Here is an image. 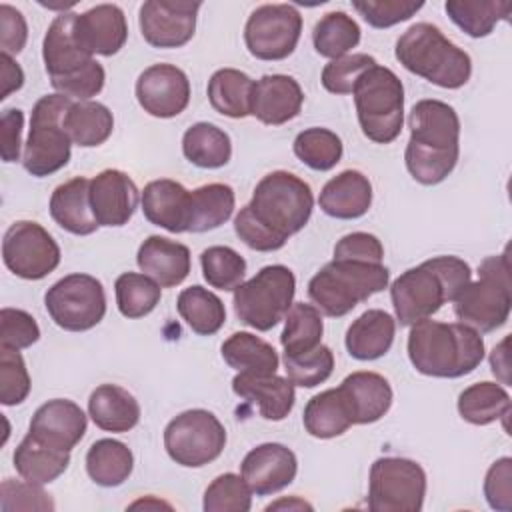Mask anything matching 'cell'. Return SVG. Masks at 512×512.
Wrapping results in <instances>:
<instances>
[{"label":"cell","mask_w":512,"mask_h":512,"mask_svg":"<svg viewBox=\"0 0 512 512\" xmlns=\"http://www.w3.org/2000/svg\"><path fill=\"white\" fill-rule=\"evenodd\" d=\"M312 208L308 182L292 172L274 170L256 184L252 200L236 214L234 232L256 252H274L308 224Z\"/></svg>","instance_id":"6da1fadb"},{"label":"cell","mask_w":512,"mask_h":512,"mask_svg":"<svg viewBox=\"0 0 512 512\" xmlns=\"http://www.w3.org/2000/svg\"><path fill=\"white\" fill-rule=\"evenodd\" d=\"M410 138L404 162L410 176L434 186L446 180L460 156V118L442 100H418L408 116Z\"/></svg>","instance_id":"7a4b0ae2"},{"label":"cell","mask_w":512,"mask_h":512,"mask_svg":"<svg viewBox=\"0 0 512 512\" xmlns=\"http://www.w3.org/2000/svg\"><path fill=\"white\" fill-rule=\"evenodd\" d=\"M408 358L424 376L460 378L480 366L484 340L468 324L424 318L410 328Z\"/></svg>","instance_id":"3957f363"},{"label":"cell","mask_w":512,"mask_h":512,"mask_svg":"<svg viewBox=\"0 0 512 512\" xmlns=\"http://www.w3.org/2000/svg\"><path fill=\"white\" fill-rule=\"evenodd\" d=\"M472 270L458 256H434L402 272L390 286V298L400 326L430 318L470 284Z\"/></svg>","instance_id":"277c9868"},{"label":"cell","mask_w":512,"mask_h":512,"mask_svg":"<svg viewBox=\"0 0 512 512\" xmlns=\"http://www.w3.org/2000/svg\"><path fill=\"white\" fill-rule=\"evenodd\" d=\"M396 60L412 74L448 90L462 88L472 76L468 52L448 40L430 22L412 24L394 48Z\"/></svg>","instance_id":"5b68a950"},{"label":"cell","mask_w":512,"mask_h":512,"mask_svg":"<svg viewBox=\"0 0 512 512\" xmlns=\"http://www.w3.org/2000/svg\"><path fill=\"white\" fill-rule=\"evenodd\" d=\"M74 16V12H62L52 20L42 42V60L52 88L78 102L90 100L104 88L106 72L94 56L80 50L74 42Z\"/></svg>","instance_id":"8992f818"},{"label":"cell","mask_w":512,"mask_h":512,"mask_svg":"<svg viewBox=\"0 0 512 512\" xmlns=\"http://www.w3.org/2000/svg\"><path fill=\"white\" fill-rule=\"evenodd\" d=\"M388 280L390 270L382 262L332 260L310 278L308 296L322 314L340 318L372 294L382 292Z\"/></svg>","instance_id":"52a82bcc"},{"label":"cell","mask_w":512,"mask_h":512,"mask_svg":"<svg viewBox=\"0 0 512 512\" xmlns=\"http://www.w3.org/2000/svg\"><path fill=\"white\" fill-rule=\"evenodd\" d=\"M362 134L376 144L394 142L404 124V86L386 66L368 68L352 90Z\"/></svg>","instance_id":"ba28073f"},{"label":"cell","mask_w":512,"mask_h":512,"mask_svg":"<svg viewBox=\"0 0 512 512\" xmlns=\"http://www.w3.org/2000/svg\"><path fill=\"white\" fill-rule=\"evenodd\" d=\"M480 278L456 296L454 314L458 322L472 326L478 332H494L508 322L512 308L510 262L506 252L482 260Z\"/></svg>","instance_id":"9c48e42d"},{"label":"cell","mask_w":512,"mask_h":512,"mask_svg":"<svg viewBox=\"0 0 512 512\" xmlns=\"http://www.w3.org/2000/svg\"><path fill=\"white\" fill-rule=\"evenodd\" d=\"M70 104L72 100L58 92L46 94L34 104L22 156V166L28 174L44 178L68 164L72 140L62 120Z\"/></svg>","instance_id":"30bf717a"},{"label":"cell","mask_w":512,"mask_h":512,"mask_svg":"<svg viewBox=\"0 0 512 512\" xmlns=\"http://www.w3.org/2000/svg\"><path fill=\"white\" fill-rule=\"evenodd\" d=\"M294 292V272L284 264H270L234 288V312L242 324L268 332L284 320L294 304Z\"/></svg>","instance_id":"8fae6325"},{"label":"cell","mask_w":512,"mask_h":512,"mask_svg":"<svg viewBox=\"0 0 512 512\" xmlns=\"http://www.w3.org/2000/svg\"><path fill=\"white\" fill-rule=\"evenodd\" d=\"M426 496L424 468L400 456L374 460L368 476V508L372 512H420Z\"/></svg>","instance_id":"7c38bea8"},{"label":"cell","mask_w":512,"mask_h":512,"mask_svg":"<svg viewBox=\"0 0 512 512\" xmlns=\"http://www.w3.org/2000/svg\"><path fill=\"white\" fill-rule=\"evenodd\" d=\"M226 446V428L204 408H192L172 418L164 428L168 456L186 468H200L216 460Z\"/></svg>","instance_id":"4fadbf2b"},{"label":"cell","mask_w":512,"mask_h":512,"mask_svg":"<svg viewBox=\"0 0 512 512\" xmlns=\"http://www.w3.org/2000/svg\"><path fill=\"white\" fill-rule=\"evenodd\" d=\"M44 306L62 330L86 332L106 314L104 286L90 274H68L46 290Z\"/></svg>","instance_id":"5bb4252c"},{"label":"cell","mask_w":512,"mask_h":512,"mask_svg":"<svg viewBox=\"0 0 512 512\" xmlns=\"http://www.w3.org/2000/svg\"><path fill=\"white\" fill-rule=\"evenodd\" d=\"M2 260L14 276L42 280L58 268L60 246L38 222L18 220L4 232Z\"/></svg>","instance_id":"9a60e30c"},{"label":"cell","mask_w":512,"mask_h":512,"mask_svg":"<svg viewBox=\"0 0 512 512\" xmlns=\"http://www.w3.org/2000/svg\"><path fill=\"white\" fill-rule=\"evenodd\" d=\"M302 34V16L292 4H262L246 20L244 42L258 60L288 58Z\"/></svg>","instance_id":"2e32d148"},{"label":"cell","mask_w":512,"mask_h":512,"mask_svg":"<svg viewBox=\"0 0 512 512\" xmlns=\"http://www.w3.org/2000/svg\"><path fill=\"white\" fill-rule=\"evenodd\" d=\"M202 2L148 0L140 6L138 24L142 38L154 48H180L196 30V16Z\"/></svg>","instance_id":"e0dca14e"},{"label":"cell","mask_w":512,"mask_h":512,"mask_svg":"<svg viewBox=\"0 0 512 512\" xmlns=\"http://www.w3.org/2000/svg\"><path fill=\"white\" fill-rule=\"evenodd\" d=\"M138 104L156 118H174L190 102V80L174 64H152L136 80Z\"/></svg>","instance_id":"ac0fdd59"},{"label":"cell","mask_w":512,"mask_h":512,"mask_svg":"<svg viewBox=\"0 0 512 512\" xmlns=\"http://www.w3.org/2000/svg\"><path fill=\"white\" fill-rule=\"evenodd\" d=\"M298 472L296 454L278 442H264L252 448L242 464L240 476L256 496H268L294 482Z\"/></svg>","instance_id":"d6986e66"},{"label":"cell","mask_w":512,"mask_h":512,"mask_svg":"<svg viewBox=\"0 0 512 512\" xmlns=\"http://www.w3.org/2000/svg\"><path fill=\"white\" fill-rule=\"evenodd\" d=\"M72 36L80 50L94 56H114L128 38L126 16L116 4H98L76 14Z\"/></svg>","instance_id":"ffe728a7"},{"label":"cell","mask_w":512,"mask_h":512,"mask_svg":"<svg viewBox=\"0 0 512 512\" xmlns=\"http://www.w3.org/2000/svg\"><path fill=\"white\" fill-rule=\"evenodd\" d=\"M138 206L134 180L116 168H106L90 180V208L98 226H124Z\"/></svg>","instance_id":"44dd1931"},{"label":"cell","mask_w":512,"mask_h":512,"mask_svg":"<svg viewBox=\"0 0 512 512\" xmlns=\"http://www.w3.org/2000/svg\"><path fill=\"white\" fill-rule=\"evenodd\" d=\"M86 424V414L76 402L54 398L34 412L28 432L52 448L70 452L84 438Z\"/></svg>","instance_id":"7402d4cb"},{"label":"cell","mask_w":512,"mask_h":512,"mask_svg":"<svg viewBox=\"0 0 512 512\" xmlns=\"http://www.w3.org/2000/svg\"><path fill=\"white\" fill-rule=\"evenodd\" d=\"M304 104V92L292 76L264 74L254 82L252 114L266 126H282L296 118Z\"/></svg>","instance_id":"603a6c76"},{"label":"cell","mask_w":512,"mask_h":512,"mask_svg":"<svg viewBox=\"0 0 512 512\" xmlns=\"http://www.w3.org/2000/svg\"><path fill=\"white\" fill-rule=\"evenodd\" d=\"M232 390L236 396L258 406L260 416L272 422L284 420L292 412L296 400L292 380L278 374L238 372L232 378Z\"/></svg>","instance_id":"cb8c5ba5"},{"label":"cell","mask_w":512,"mask_h":512,"mask_svg":"<svg viewBox=\"0 0 512 512\" xmlns=\"http://www.w3.org/2000/svg\"><path fill=\"white\" fill-rule=\"evenodd\" d=\"M340 394L350 410L354 424H372L378 422L392 406V386L378 372H352L340 386Z\"/></svg>","instance_id":"d4e9b609"},{"label":"cell","mask_w":512,"mask_h":512,"mask_svg":"<svg viewBox=\"0 0 512 512\" xmlns=\"http://www.w3.org/2000/svg\"><path fill=\"white\" fill-rule=\"evenodd\" d=\"M142 212L146 220L172 234L188 232L190 192L176 180H152L142 190Z\"/></svg>","instance_id":"484cf974"},{"label":"cell","mask_w":512,"mask_h":512,"mask_svg":"<svg viewBox=\"0 0 512 512\" xmlns=\"http://www.w3.org/2000/svg\"><path fill=\"white\" fill-rule=\"evenodd\" d=\"M138 268L150 276L160 288H172L186 280L190 274L188 246L164 236H148L136 254Z\"/></svg>","instance_id":"4316f807"},{"label":"cell","mask_w":512,"mask_h":512,"mask_svg":"<svg viewBox=\"0 0 512 512\" xmlns=\"http://www.w3.org/2000/svg\"><path fill=\"white\" fill-rule=\"evenodd\" d=\"M324 214L338 220L364 216L372 204V184L360 170H342L330 178L318 198Z\"/></svg>","instance_id":"83f0119b"},{"label":"cell","mask_w":512,"mask_h":512,"mask_svg":"<svg viewBox=\"0 0 512 512\" xmlns=\"http://www.w3.org/2000/svg\"><path fill=\"white\" fill-rule=\"evenodd\" d=\"M50 216L66 232L88 236L98 230L90 208V180L76 176L54 188L50 196Z\"/></svg>","instance_id":"f1b7e54d"},{"label":"cell","mask_w":512,"mask_h":512,"mask_svg":"<svg viewBox=\"0 0 512 512\" xmlns=\"http://www.w3.org/2000/svg\"><path fill=\"white\" fill-rule=\"evenodd\" d=\"M394 334L396 320L380 308H370L348 326L344 344L352 358L368 362L382 358L390 350Z\"/></svg>","instance_id":"f546056e"},{"label":"cell","mask_w":512,"mask_h":512,"mask_svg":"<svg viewBox=\"0 0 512 512\" xmlns=\"http://www.w3.org/2000/svg\"><path fill=\"white\" fill-rule=\"evenodd\" d=\"M92 422L106 432H128L140 420L138 400L118 384H100L88 398Z\"/></svg>","instance_id":"4dcf8cb0"},{"label":"cell","mask_w":512,"mask_h":512,"mask_svg":"<svg viewBox=\"0 0 512 512\" xmlns=\"http://www.w3.org/2000/svg\"><path fill=\"white\" fill-rule=\"evenodd\" d=\"M12 460L16 472L24 480L42 486L54 482L60 474L66 472L70 464V452L52 448L28 432L16 446Z\"/></svg>","instance_id":"1f68e13d"},{"label":"cell","mask_w":512,"mask_h":512,"mask_svg":"<svg viewBox=\"0 0 512 512\" xmlns=\"http://www.w3.org/2000/svg\"><path fill=\"white\" fill-rule=\"evenodd\" d=\"M254 80L236 68H220L208 80L210 106L228 118H246L252 114Z\"/></svg>","instance_id":"d6a6232c"},{"label":"cell","mask_w":512,"mask_h":512,"mask_svg":"<svg viewBox=\"0 0 512 512\" xmlns=\"http://www.w3.org/2000/svg\"><path fill=\"white\" fill-rule=\"evenodd\" d=\"M62 124L72 144L82 148H94L110 138L114 130V116L108 106L100 102L78 100L70 104Z\"/></svg>","instance_id":"836d02e7"},{"label":"cell","mask_w":512,"mask_h":512,"mask_svg":"<svg viewBox=\"0 0 512 512\" xmlns=\"http://www.w3.org/2000/svg\"><path fill=\"white\" fill-rule=\"evenodd\" d=\"M236 196L232 186L210 182L190 192L188 232H208L222 226L234 212Z\"/></svg>","instance_id":"e575fe53"},{"label":"cell","mask_w":512,"mask_h":512,"mask_svg":"<svg viewBox=\"0 0 512 512\" xmlns=\"http://www.w3.org/2000/svg\"><path fill=\"white\" fill-rule=\"evenodd\" d=\"M302 422L306 432L320 440L342 436L354 424L338 388H328L312 396L304 406Z\"/></svg>","instance_id":"d590c367"},{"label":"cell","mask_w":512,"mask_h":512,"mask_svg":"<svg viewBox=\"0 0 512 512\" xmlns=\"http://www.w3.org/2000/svg\"><path fill=\"white\" fill-rule=\"evenodd\" d=\"M132 468V450L120 440L100 438L86 452V472L98 486L114 488L124 484Z\"/></svg>","instance_id":"8d00e7d4"},{"label":"cell","mask_w":512,"mask_h":512,"mask_svg":"<svg viewBox=\"0 0 512 512\" xmlns=\"http://www.w3.org/2000/svg\"><path fill=\"white\" fill-rule=\"evenodd\" d=\"M182 152L194 166L214 170L230 162L232 142L216 124L196 122L182 136Z\"/></svg>","instance_id":"74e56055"},{"label":"cell","mask_w":512,"mask_h":512,"mask_svg":"<svg viewBox=\"0 0 512 512\" xmlns=\"http://www.w3.org/2000/svg\"><path fill=\"white\" fill-rule=\"evenodd\" d=\"M220 352L224 362L236 372L276 374L280 364L274 346L250 332H234L222 342Z\"/></svg>","instance_id":"f35d334b"},{"label":"cell","mask_w":512,"mask_h":512,"mask_svg":"<svg viewBox=\"0 0 512 512\" xmlns=\"http://www.w3.org/2000/svg\"><path fill=\"white\" fill-rule=\"evenodd\" d=\"M510 394L496 382H476L458 396V412L462 420L474 426H486L510 414Z\"/></svg>","instance_id":"ab89813d"},{"label":"cell","mask_w":512,"mask_h":512,"mask_svg":"<svg viewBox=\"0 0 512 512\" xmlns=\"http://www.w3.org/2000/svg\"><path fill=\"white\" fill-rule=\"evenodd\" d=\"M450 20L470 38L488 36L500 20H508L512 2L502 0H446L444 4Z\"/></svg>","instance_id":"60d3db41"},{"label":"cell","mask_w":512,"mask_h":512,"mask_svg":"<svg viewBox=\"0 0 512 512\" xmlns=\"http://www.w3.org/2000/svg\"><path fill=\"white\" fill-rule=\"evenodd\" d=\"M178 314L200 336L216 334L226 322L224 302L210 290L202 286L184 288L176 300Z\"/></svg>","instance_id":"b9f144b4"},{"label":"cell","mask_w":512,"mask_h":512,"mask_svg":"<svg viewBox=\"0 0 512 512\" xmlns=\"http://www.w3.org/2000/svg\"><path fill=\"white\" fill-rule=\"evenodd\" d=\"M322 314L316 306L294 302L284 316V330L280 334V342L286 356L304 354L320 346L322 342Z\"/></svg>","instance_id":"7bdbcfd3"},{"label":"cell","mask_w":512,"mask_h":512,"mask_svg":"<svg viewBox=\"0 0 512 512\" xmlns=\"http://www.w3.org/2000/svg\"><path fill=\"white\" fill-rule=\"evenodd\" d=\"M360 42V26L358 22L342 10L324 14L312 30L314 50L324 58H340L346 56Z\"/></svg>","instance_id":"ee69618b"},{"label":"cell","mask_w":512,"mask_h":512,"mask_svg":"<svg viewBox=\"0 0 512 512\" xmlns=\"http://www.w3.org/2000/svg\"><path fill=\"white\" fill-rule=\"evenodd\" d=\"M114 292L118 310L126 318H142L150 314L162 298L160 284L140 272L120 274L114 282Z\"/></svg>","instance_id":"f6af8a7d"},{"label":"cell","mask_w":512,"mask_h":512,"mask_svg":"<svg viewBox=\"0 0 512 512\" xmlns=\"http://www.w3.org/2000/svg\"><path fill=\"white\" fill-rule=\"evenodd\" d=\"M294 154L300 162L316 172L332 170L342 158V140L328 128H306L294 138Z\"/></svg>","instance_id":"bcb514c9"},{"label":"cell","mask_w":512,"mask_h":512,"mask_svg":"<svg viewBox=\"0 0 512 512\" xmlns=\"http://www.w3.org/2000/svg\"><path fill=\"white\" fill-rule=\"evenodd\" d=\"M204 280L218 290H232L242 284L246 260L230 246H210L200 254Z\"/></svg>","instance_id":"7dc6e473"},{"label":"cell","mask_w":512,"mask_h":512,"mask_svg":"<svg viewBox=\"0 0 512 512\" xmlns=\"http://www.w3.org/2000/svg\"><path fill=\"white\" fill-rule=\"evenodd\" d=\"M202 508L206 512H248L252 508V490L242 476L220 474L208 484Z\"/></svg>","instance_id":"c3c4849f"},{"label":"cell","mask_w":512,"mask_h":512,"mask_svg":"<svg viewBox=\"0 0 512 512\" xmlns=\"http://www.w3.org/2000/svg\"><path fill=\"white\" fill-rule=\"evenodd\" d=\"M284 370L294 386L314 388L330 378L334 370V354L324 344L304 354H284Z\"/></svg>","instance_id":"681fc988"},{"label":"cell","mask_w":512,"mask_h":512,"mask_svg":"<svg viewBox=\"0 0 512 512\" xmlns=\"http://www.w3.org/2000/svg\"><path fill=\"white\" fill-rule=\"evenodd\" d=\"M30 374L20 350L0 346V402L22 404L30 394Z\"/></svg>","instance_id":"f907efd6"},{"label":"cell","mask_w":512,"mask_h":512,"mask_svg":"<svg viewBox=\"0 0 512 512\" xmlns=\"http://www.w3.org/2000/svg\"><path fill=\"white\" fill-rule=\"evenodd\" d=\"M376 64V58L364 52L330 60L322 70V86L332 94H352L356 80Z\"/></svg>","instance_id":"816d5d0a"},{"label":"cell","mask_w":512,"mask_h":512,"mask_svg":"<svg viewBox=\"0 0 512 512\" xmlns=\"http://www.w3.org/2000/svg\"><path fill=\"white\" fill-rule=\"evenodd\" d=\"M424 6L422 0H354L352 8L372 26L390 28L412 18Z\"/></svg>","instance_id":"f5cc1de1"},{"label":"cell","mask_w":512,"mask_h":512,"mask_svg":"<svg viewBox=\"0 0 512 512\" xmlns=\"http://www.w3.org/2000/svg\"><path fill=\"white\" fill-rule=\"evenodd\" d=\"M40 340V326L32 314L20 308L0 310V346L22 350Z\"/></svg>","instance_id":"db71d44e"},{"label":"cell","mask_w":512,"mask_h":512,"mask_svg":"<svg viewBox=\"0 0 512 512\" xmlns=\"http://www.w3.org/2000/svg\"><path fill=\"white\" fill-rule=\"evenodd\" d=\"M0 508L10 510H54V502L40 488L28 480L4 478L0 486Z\"/></svg>","instance_id":"11a10c76"},{"label":"cell","mask_w":512,"mask_h":512,"mask_svg":"<svg viewBox=\"0 0 512 512\" xmlns=\"http://www.w3.org/2000/svg\"><path fill=\"white\" fill-rule=\"evenodd\" d=\"M484 496L492 510H512V458L504 456L488 468L484 478Z\"/></svg>","instance_id":"9f6ffc18"},{"label":"cell","mask_w":512,"mask_h":512,"mask_svg":"<svg viewBox=\"0 0 512 512\" xmlns=\"http://www.w3.org/2000/svg\"><path fill=\"white\" fill-rule=\"evenodd\" d=\"M384 246L368 232H352L342 236L334 246V260H362V262H382Z\"/></svg>","instance_id":"6f0895ef"},{"label":"cell","mask_w":512,"mask_h":512,"mask_svg":"<svg viewBox=\"0 0 512 512\" xmlns=\"http://www.w3.org/2000/svg\"><path fill=\"white\" fill-rule=\"evenodd\" d=\"M28 24L20 10L10 4H0V46L4 54H18L26 46Z\"/></svg>","instance_id":"680465c9"},{"label":"cell","mask_w":512,"mask_h":512,"mask_svg":"<svg viewBox=\"0 0 512 512\" xmlns=\"http://www.w3.org/2000/svg\"><path fill=\"white\" fill-rule=\"evenodd\" d=\"M2 126V160L16 162L20 158V144H22V126L24 114L18 108H6L0 118Z\"/></svg>","instance_id":"91938a15"},{"label":"cell","mask_w":512,"mask_h":512,"mask_svg":"<svg viewBox=\"0 0 512 512\" xmlns=\"http://www.w3.org/2000/svg\"><path fill=\"white\" fill-rule=\"evenodd\" d=\"M0 62H2V92H0V100L8 98L10 92L20 90L24 84V72L22 68L14 62V58L10 54H0Z\"/></svg>","instance_id":"94428289"},{"label":"cell","mask_w":512,"mask_h":512,"mask_svg":"<svg viewBox=\"0 0 512 512\" xmlns=\"http://www.w3.org/2000/svg\"><path fill=\"white\" fill-rule=\"evenodd\" d=\"M506 346H508V336H506L498 346H494V350H492V354H490L492 372H494V376H498L504 384L510 382V378H508V352H506Z\"/></svg>","instance_id":"6125c7cd"},{"label":"cell","mask_w":512,"mask_h":512,"mask_svg":"<svg viewBox=\"0 0 512 512\" xmlns=\"http://www.w3.org/2000/svg\"><path fill=\"white\" fill-rule=\"evenodd\" d=\"M278 508H288V510H292V508H296V510H304V508H308V510H312V506H310L308 502L298 500L296 496H294V498H290V500H278V502H274V504L266 506V510H278Z\"/></svg>","instance_id":"be15d7a7"}]
</instances>
